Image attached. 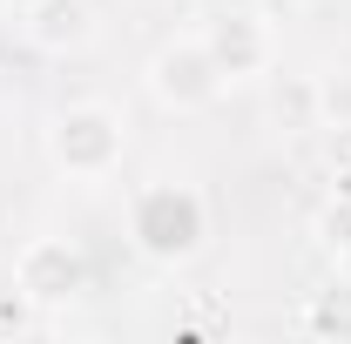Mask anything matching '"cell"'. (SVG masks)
<instances>
[{
	"label": "cell",
	"mask_w": 351,
	"mask_h": 344,
	"mask_svg": "<svg viewBox=\"0 0 351 344\" xmlns=\"http://www.w3.org/2000/svg\"><path fill=\"white\" fill-rule=\"evenodd\" d=\"M14 291L34 304V310H61L88 291V257L82 243L68 236H34L21 257H14Z\"/></svg>",
	"instance_id": "277c9868"
},
{
	"label": "cell",
	"mask_w": 351,
	"mask_h": 344,
	"mask_svg": "<svg viewBox=\"0 0 351 344\" xmlns=\"http://www.w3.org/2000/svg\"><path fill=\"white\" fill-rule=\"evenodd\" d=\"M27 41L41 54H82L95 41V0H27Z\"/></svg>",
	"instance_id": "8992f818"
},
{
	"label": "cell",
	"mask_w": 351,
	"mask_h": 344,
	"mask_svg": "<svg viewBox=\"0 0 351 344\" xmlns=\"http://www.w3.org/2000/svg\"><path fill=\"white\" fill-rule=\"evenodd\" d=\"M203 47L223 68V82H250L277 61V34H270V14L263 7H223L203 21Z\"/></svg>",
	"instance_id": "5b68a950"
},
{
	"label": "cell",
	"mask_w": 351,
	"mask_h": 344,
	"mask_svg": "<svg viewBox=\"0 0 351 344\" xmlns=\"http://www.w3.org/2000/svg\"><path fill=\"white\" fill-rule=\"evenodd\" d=\"M122 149H129V122H122L108 101H75V108H61L54 129H47V156L68 175H88V182L122 169Z\"/></svg>",
	"instance_id": "7a4b0ae2"
},
{
	"label": "cell",
	"mask_w": 351,
	"mask_h": 344,
	"mask_svg": "<svg viewBox=\"0 0 351 344\" xmlns=\"http://www.w3.org/2000/svg\"><path fill=\"white\" fill-rule=\"evenodd\" d=\"M223 88H230V82H223V68L210 61L203 34L156 47V61H149V95H156L162 108H176V115H203V108H217Z\"/></svg>",
	"instance_id": "3957f363"
},
{
	"label": "cell",
	"mask_w": 351,
	"mask_h": 344,
	"mask_svg": "<svg viewBox=\"0 0 351 344\" xmlns=\"http://www.w3.org/2000/svg\"><path fill=\"white\" fill-rule=\"evenodd\" d=\"M304 331H311V338H324V344H351V270H338L324 291H311Z\"/></svg>",
	"instance_id": "52a82bcc"
},
{
	"label": "cell",
	"mask_w": 351,
	"mask_h": 344,
	"mask_svg": "<svg viewBox=\"0 0 351 344\" xmlns=\"http://www.w3.org/2000/svg\"><path fill=\"white\" fill-rule=\"evenodd\" d=\"M210 236V203L189 182H142L129 196V243L149 263H189Z\"/></svg>",
	"instance_id": "6da1fadb"
},
{
	"label": "cell",
	"mask_w": 351,
	"mask_h": 344,
	"mask_svg": "<svg viewBox=\"0 0 351 344\" xmlns=\"http://www.w3.org/2000/svg\"><path fill=\"white\" fill-rule=\"evenodd\" d=\"M317 129H351V68H331L317 75Z\"/></svg>",
	"instance_id": "ba28073f"
},
{
	"label": "cell",
	"mask_w": 351,
	"mask_h": 344,
	"mask_svg": "<svg viewBox=\"0 0 351 344\" xmlns=\"http://www.w3.org/2000/svg\"><path fill=\"white\" fill-rule=\"evenodd\" d=\"M317 230H324V243H331L338 257H351V196L338 203V210H324V223H317Z\"/></svg>",
	"instance_id": "9c48e42d"
}]
</instances>
